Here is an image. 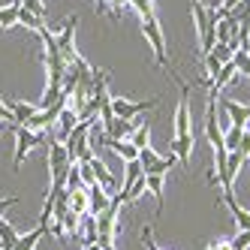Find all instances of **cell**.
<instances>
[{
    "label": "cell",
    "mask_w": 250,
    "mask_h": 250,
    "mask_svg": "<svg viewBox=\"0 0 250 250\" xmlns=\"http://www.w3.org/2000/svg\"><path fill=\"white\" fill-rule=\"evenodd\" d=\"M45 163H48V187H66V175L69 169H73V157H69L66 145L61 139H51L48 136V157H45Z\"/></svg>",
    "instance_id": "obj_1"
},
{
    "label": "cell",
    "mask_w": 250,
    "mask_h": 250,
    "mask_svg": "<svg viewBox=\"0 0 250 250\" xmlns=\"http://www.w3.org/2000/svg\"><path fill=\"white\" fill-rule=\"evenodd\" d=\"M45 136H48V130H27V127H21V124H15V157H12V166L21 169L24 157L37 145H42Z\"/></svg>",
    "instance_id": "obj_2"
},
{
    "label": "cell",
    "mask_w": 250,
    "mask_h": 250,
    "mask_svg": "<svg viewBox=\"0 0 250 250\" xmlns=\"http://www.w3.org/2000/svg\"><path fill=\"white\" fill-rule=\"evenodd\" d=\"M118 211H121V202L112 196V205L105 208V211H100V214H94V217H97V244L100 247L115 244V235H118Z\"/></svg>",
    "instance_id": "obj_3"
},
{
    "label": "cell",
    "mask_w": 250,
    "mask_h": 250,
    "mask_svg": "<svg viewBox=\"0 0 250 250\" xmlns=\"http://www.w3.org/2000/svg\"><path fill=\"white\" fill-rule=\"evenodd\" d=\"M175 154L169 151V154H157L151 145H145V148H142L139 151V163H142V172H145V175H166L172 166H175Z\"/></svg>",
    "instance_id": "obj_4"
},
{
    "label": "cell",
    "mask_w": 250,
    "mask_h": 250,
    "mask_svg": "<svg viewBox=\"0 0 250 250\" xmlns=\"http://www.w3.org/2000/svg\"><path fill=\"white\" fill-rule=\"evenodd\" d=\"M160 100L151 97V100H127V97H112V112L115 118H124V121H136L139 115H145L148 109H154Z\"/></svg>",
    "instance_id": "obj_5"
},
{
    "label": "cell",
    "mask_w": 250,
    "mask_h": 250,
    "mask_svg": "<svg viewBox=\"0 0 250 250\" xmlns=\"http://www.w3.org/2000/svg\"><path fill=\"white\" fill-rule=\"evenodd\" d=\"M142 33H145V40L151 42L157 63L163 66V69H169V58H166V37H163V27H160L157 15H154V19H145V21H142Z\"/></svg>",
    "instance_id": "obj_6"
},
{
    "label": "cell",
    "mask_w": 250,
    "mask_h": 250,
    "mask_svg": "<svg viewBox=\"0 0 250 250\" xmlns=\"http://www.w3.org/2000/svg\"><path fill=\"white\" fill-rule=\"evenodd\" d=\"M220 109L229 115V124L232 127H247L250 121V103H235V100H220Z\"/></svg>",
    "instance_id": "obj_7"
},
{
    "label": "cell",
    "mask_w": 250,
    "mask_h": 250,
    "mask_svg": "<svg viewBox=\"0 0 250 250\" xmlns=\"http://www.w3.org/2000/svg\"><path fill=\"white\" fill-rule=\"evenodd\" d=\"M87 202H91V214H100L112 205V190H105L100 181H94L87 187Z\"/></svg>",
    "instance_id": "obj_8"
},
{
    "label": "cell",
    "mask_w": 250,
    "mask_h": 250,
    "mask_svg": "<svg viewBox=\"0 0 250 250\" xmlns=\"http://www.w3.org/2000/svg\"><path fill=\"white\" fill-rule=\"evenodd\" d=\"M82 118L69 109V105H63V112L58 115V124H55V139H61V142H66V136L76 130V124H79Z\"/></svg>",
    "instance_id": "obj_9"
},
{
    "label": "cell",
    "mask_w": 250,
    "mask_h": 250,
    "mask_svg": "<svg viewBox=\"0 0 250 250\" xmlns=\"http://www.w3.org/2000/svg\"><path fill=\"white\" fill-rule=\"evenodd\" d=\"M6 105H9V112L15 118V124H27L33 115L40 112V105H33V103H24V100H12V97H3Z\"/></svg>",
    "instance_id": "obj_10"
},
{
    "label": "cell",
    "mask_w": 250,
    "mask_h": 250,
    "mask_svg": "<svg viewBox=\"0 0 250 250\" xmlns=\"http://www.w3.org/2000/svg\"><path fill=\"white\" fill-rule=\"evenodd\" d=\"M87 163H91V169H94V175H97V181H100L105 190H115V187H118V175H115L109 166H105V163H103V160H100L97 154H94L91 160H87Z\"/></svg>",
    "instance_id": "obj_11"
},
{
    "label": "cell",
    "mask_w": 250,
    "mask_h": 250,
    "mask_svg": "<svg viewBox=\"0 0 250 250\" xmlns=\"http://www.w3.org/2000/svg\"><path fill=\"white\" fill-rule=\"evenodd\" d=\"M193 145H196V136H187V139H172L169 151L178 157V163H181V169L190 166V154H193Z\"/></svg>",
    "instance_id": "obj_12"
},
{
    "label": "cell",
    "mask_w": 250,
    "mask_h": 250,
    "mask_svg": "<svg viewBox=\"0 0 250 250\" xmlns=\"http://www.w3.org/2000/svg\"><path fill=\"white\" fill-rule=\"evenodd\" d=\"M105 127V139H130V133L136 130V124L133 121H124V118H112L109 124H103Z\"/></svg>",
    "instance_id": "obj_13"
},
{
    "label": "cell",
    "mask_w": 250,
    "mask_h": 250,
    "mask_svg": "<svg viewBox=\"0 0 250 250\" xmlns=\"http://www.w3.org/2000/svg\"><path fill=\"white\" fill-rule=\"evenodd\" d=\"M105 145H109V148L124 160V163H130V160H139V148L133 145L130 139H121V142H118V139H105Z\"/></svg>",
    "instance_id": "obj_14"
},
{
    "label": "cell",
    "mask_w": 250,
    "mask_h": 250,
    "mask_svg": "<svg viewBox=\"0 0 250 250\" xmlns=\"http://www.w3.org/2000/svg\"><path fill=\"white\" fill-rule=\"evenodd\" d=\"M235 76H238V66H235V61L223 63V66H220V73L211 79V87H208V91H217V94H220V91H223V87H226L232 79H235Z\"/></svg>",
    "instance_id": "obj_15"
},
{
    "label": "cell",
    "mask_w": 250,
    "mask_h": 250,
    "mask_svg": "<svg viewBox=\"0 0 250 250\" xmlns=\"http://www.w3.org/2000/svg\"><path fill=\"white\" fill-rule=\"evenodd\" d=\"M69 211L84 217V214H91V202H87V187L82 190H69Z\"/></svg>",
    "instance_id": "obj_16"
},
{
    "label": "cell",
    "mask_w": 250,
    "mask_h": 250,
    "mask_svg": "<svg viewBox=\"0 0 250 250\" xmlns=\"http://www.w3.org/2000/svg\"><path fill=\"white\" fill-rule=\"evenodd\" d=\"M42 238H45V229L37 223V226L27 232V235H19V241H15V247H12V250H37V244H40Z\"/></svg>",
    "instance_id": "obj_17"
},
{
    "label": "cell",
    "mask_w": 250,
    "mask_h": 250,
    "mask_svg": "<svg viewBox=\"0 0 250 250\" xmlns=\"http://www.w3.org/2000/svg\"><path fill=\"white\" fill-rule=\"evenodd\" d=\"M19 9H21V0H9V3L0 6V27H15L19 24Z\"/></svg>",
    "instance_id": "obj_18"
},
{
    "label": "cell",
    "mask_w": 250,
    "mask_h": 250,
    "mask_svg": "<svg viewBox=\"0 0 250 250\" xmlns=\"http://www.w3.org/2000/svg\"><path fill=\"white\" fill-rule=\"evenodd\" d=\"M148 181V193H154L157 199V211H163V187H166V175H145Z\"/></svg>",
    "instance_id": "obj_19"
},
{
    "label": "cell",
    "mask_w": 250,
    "mask_h": 250,
    "mask_svg": "<svg viewBox=\"0 0 250 250\" xmlns=\"http://www.w3.org/2000/svg\"><path fill=\"white\" fill-rule=\"evenodd\" d=\"M0 241H3V247H6V250H12V247H15V241H19V232H15V226L3 217V211H0Z\"/></svg>",
    "instance_id": "obj_20"
},
{
    "label": "cell",
    "mask_w": 250,
    "mask_h": 250,
    "mask_svg": "<svg viewBox=\"0 0 250 250\" xmlns=\"http://www.w3.org/2000/svg\"><path fill=\"white\" fill-rule=\"evenodd\" d=\"M130 142L142 151L145 145H151V127H148V121H142V124H136V130L130 133Z\"/></svg>",
    "instance_id": "obj_21"
},
{
    "label": "cell",
    "mask_w": 250,
    "mask_h": 250,
    "mask_svg": "<svg viewBox=\"0 0 250 250\" xmlns=\"http://www.w3.org/2000/svg\"><path fill=\"white\" fill-rule=\"evenodd\" d=\"M19 24L27 27V30H33V33H40V30L45 27V19H40V15H33V12H27V9L21 6V9H19Z\"/></svg>",
    "instance_id": "obj_22"
},
{
    "label": "cell",
    "mask_w": 250,
    "mask_h": 250,
    "mask_svg": "<svg viewBox=\"0 0 250 250\" xmlns=\"http://www.w3.org/2000/svg\"><path fill=\"white\" fill-rule=\"evenodd\" d=\"M145 172H142V163L139 160H130V163H124V184H121V190H127L136 178H142Z\"/></svg>",
    "instance_id": "obj_23"
},
{
    "label": "cell",
    "mask_w": 250,
    "mask_h": 250,
    "mask_svg": "<svg viewBox=\"0 0 250 250\" xmlns=\"http://www.w3.org/2000/svg\"><path fill=\"white\" fill-rule=\"evenodd\" d=\"M211 55L217 58L220 63H229L232 58H235V45H232V42H214V48H211Z\"/></svg>",
    "instance_id": "obj_24"
},
{
    "label": "cell",
    "mask_w": 250,
    "mask_h": 250,
    "mask_svg": "<svg viewBox=\"0 0 250 250\" xmlns=\"http://www.w3.org/2000/svg\"><path fill=\"white\" fill-rule=\"evenodd\" d=\"M244 130H247V127H229V130H223V142H226L229 151L238 148V142H241V133H244Z\"/></svg>",
    "instance_id": "obj_25"
},
{
    "label": "cell",
    "mask_w": 250,
    "mask_h": 250,
    "mask_svg": "<svg viewBox=\"0 0 250 250\" xmlns=\"http://www.w3.org/2000/svg\"><path fill=\"white\" fill-rule=\"evenodd\" d=\"M130 6L142 15V21H145V19H154V0H130Z\"/></svg>",
    "instance_id": "obj_26"
},
{
    "label": "cell",
    "mask_w": 250,
    "mask_h": 250,
    "mask_svg": "<svg viewBox=\"0 0 250 250\" xmlns=\"http://www.w3.org/2000/svg\"><path fill=\"white\" fill-rule=\"evenodd\" d=\"M82 187H84L82 169H79V163H73V169H69V175H66V190H82Z\"/></svg>",
    "instance_id": "obj_27"
},
{
    "label": "cell",
    "mask_w": 250,
    "mask_h": 250,
    "mask_svg": "<svg viewBox=\"0 0 250 250\" xmlns=\"http://www.w3.org/2000/svg\"><path fill=\"white\" fill-rule=\"evenodd\" d=\"M232 61H235V66H238V73L250 79V55H247V51H235V58H232Z\"/></svg>",
    "instance_id": "obj_28"
},
{
    "label": "cell",
    "mask_w": 250,
    "mask_h": 250,
    "mask_svg": "<svg viewBox=\"0 0 250 250\" xmlns=\"http://www.w3.org/2000/svg\"><path fill=\"white\" fill-rule=\"evenodd\" d=\"M232 247L235 250H250V229H238V235L232 238Z\"/></svg>",
    "instance_id": "obj_29"
},
{
    "label": "cell",
    "mask_w": 250,
    "mask_h": 250,
    "mask_svg": "<svg viewBox=\"0 0 250 250\" xmlns=\"http://www.w3.org/2000/svg\"><path fill=\"white\" fill-rule=\"evenodd\" d=\"M21 6L27 12H33V15H40V19H45V3L42 0H21Z\"/></svg>",
    "instance_id": "obj_30"
},
{
    "label": "cell",
    "mask_w": 250,
    "mask_h": 250,
    "mask_svg": "<svg viewBox=\"0 0 250 250\" xmlns=\"http://www.w3.org/2000/svg\"><path fill=\"white\" fill-rule=\"evenodd\" d=\"M142 241H145V247H148V250H166V247H160V244L154 241V229H151V226L142 229Z\"/></svg>",
    "instance_id": "obj_31"
},
{
    "label": "cell",
    "mask_w": 250,
    "mask_h": 250,
    "mask_svg": "<svg viewBox=\"0 0 250 250\" xmlns=\"http://www.w3.org/2000/svg\"><path fill=\"white\" fill-rule=\"evenodd\" d=\"M235 151H241L244 157H250V130L241 133V142H238V148H235Z\"/></svg>",
    "instance_id": "obj_32"
},
{
    "label": "cell",
    "mask_w": 250,
    "mask_h": 250,
    "mask_svg": "<svg viewBox=\"0 0 250 250\" xmlns=\"http://www.w3.org/2000/svg\"><path fill=\"white\" fill-rule=\"evenodd\" d=\"M214 250H235V247H232V241H214Z\"/></svg>",
    "instance_id": "obj_33"
},
{
    "label": "cell",
    "mask_w": 250,
    "mask_h": 250,
    "mask_svg": "<svg viewBox=\"0 0 250 250\" xmlns=\"http://www.w3.org/2000/svg\"><path fill=\"white\" fill-rule=\"evenodd\" d=\"M238 3H241V0H220V6H226V9H229V12H232V9H235V6H238Z\"/></svg>",
    "instance_id": "obj_34"
},
{
    "label": "cell",
    "mask_w": 250,
    "mask_h": 250,
    "mask_svg": "<svg viewBox=\"0 0 250 250\" xmlns=\"http://www.w3.org/2000/svg\"><path fill=\"white\" fill-rule=\"evenodd\" d=\"M238 51H247V55H250V37H247V40L241 42V48H238Z\"/></svg>",
    "instance_id": "obj_35"
},
{
    "label": "cell",
    "mask_w": 250,
    "mask_h": 250,
    "mask_svg": "<svg viewBox=\"0 0 250 250\" xmlns=\"http://www.w3.org/2000/svg\"><path fill=\"white\" fill-rule=\"evenodd\" d=\"M82 250H103V247H100V244H84Z\"/></svg>",
    "instance_id": "obj_36"
},
{
    "label": "cell",
    "mask_w": 250,
    "mask_h": 250,
    "mask_svg": "<svg viewBox=\"0 0 250 250\" xmlns=\"http://www.w3.org/2000/svg\"><path fill=\"white\" fill-rule=\"evenodd\" d=\"M103 250H115V244H109V247H103Z\"/></svg>",
    "instance_id": "obj_37"
},
{
    "label": "cell",
    "mask_w": 250,
    "mask_h": 250,
    "mask_svg": "<svg viewBox=\"0 0 250 250\" xmlns=\"http://www.w3.org/2000/svg\"><path fill=\"white\" fill-rule=\"evenodd\" d=\"M205 250H214V241H211V244H208V247H205Z\"/></svg>",
    "instance_id": "obj_38"
},
{
    "label": "cell",
    "mask_w": 250,
    "mask_h": 250,
    "mask_svg": "<svg viewBox=\"0 0 250 250\" xmlns=\"http://www.w3.org/2000/svg\"><path fill=\"white\" fill-rule=\"evenodd\" d=\"M0 250H6V247H3V241H0Z\"/></svg>",
    "instance_id": "obj_39"
}]
</instances>
